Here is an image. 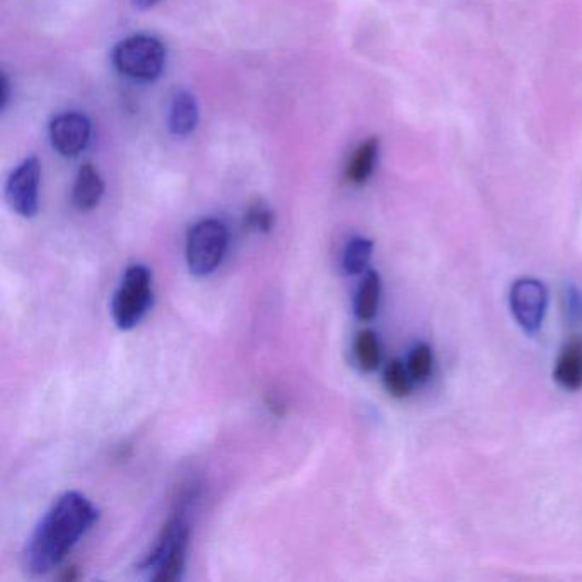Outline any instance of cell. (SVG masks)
I'll list each match as a JSON object with an SVG mask.
<instances>
[{
    "mask_svg": "<svg viewBox=\"0 0 582 582\" xmlns=\"http://www.w3.org/2000/svg\"><path fill=\"white\" fill-rule=\"evenodd\" d=\"M379 140L376 137L364 140L350 156L349 164L345 169V176L352 185H364L371 176L378 163Z\"/></svg>",
    "mask_w": 582,
    "mask_h": 582,
    "instance_id": "7c38bea8",
    "label": "cell"
},
{
    "mask_svg": "<svg viewBox=\"0 0 582 582\" xmlns=\"http://www.w3.org/2000/svg\"><path fill=\"white\" fill-rule=\"evenodd\" d=\"M373 250L374 245L371 239L362 238V236L350 239L349 245L345 248L344 262H342L345 274H362L366 270L367 263L371 262Z\"/></svg>",
    "mask_w": 582,
    "mask_h": 582,
    "instance_id": "9a60e30c",
    "label": "cell"
},
{
    "mask_svg": "<svg viewBox=\"0 0 582 582\" xmlns=\"http://www.w3.org/2000/svg\"><path fill=\"white\" fill-rule=\"evenodd\" d=\"M381 299V279L378 272L369 270L362 279L356 296V315L361 321H371L378 315Z\"/></svg>",
    "mask_w": 582,
    "mask_h": 582,
    "instance_id": "4fadbf2b",
    "label": "cell"
},
{
    "mask_svg": "<svg viewBox=\"0 0 582 582\" xmlns=\"http://www.w3.org/2000/svg\"><path fill=\"white\" fill-rule=\"evenodd\" d=\"M98 513L93 504L79 494L67 492L41 519L24 550L26 571L40 576L55 569L86 535Z\"/></svg>",
    "mask_w": 582,
    "mask_h": 582,
    "instance_id": "6da1fadb",
    "label": "cell"
},
{
    "mask_svg": "<svg viewBox=\"0 0 582 582\" xmlns=\"http://www.w3.org/2000/svg\"><path fill=\"white\" fill-rule=\"evenodd\" d=\"M111 59L123 76L134 81L151 82L163 74L166 48L154 36L135 35L120 41Z\"/></svg>",
    "mask_w": 582,
    "mask_h": 582,
    "instance_id": "3957f363",
    "label": "cell"
},
{
    "mask_svg": "<svg viewBox=\"0 0 582 582\" xmlns=\"http://www.w3.org/2000/svg\"><path fill=\"white\" fill-rule=\"evenodd\" d=\"M105 193V183L93 164H84L77 173L74 190H72V202L77 210L89 212L98 207Z\"/></svg>",
    "mask_w": 582,
    "mask_h": 582,
    "instance_id": "30bf717a",
    "label": "cell"
},
{
    "mask_svg": "<svg viewBox=\"0 0 582 582\" xmlns=\"http://www.w3.org/2000/svg\"><path fill=\"white\" fill-rule=\"evenodd\" d=\"M408 371L415 383H425L431 378L432 367H434V352L427 344L415 345L412 352L408 354Z\"/></svg>",
    "mask_w": 582,
    "mask_h": 582,
    "instance_id": "e0dca14e",
    "label": "cell"
},
{
    "mask_svg": "<svg viewBox=\"0 0 582 582\" xmlns=\"http://www.w3.org/2000/svg\"><path fill=\"white\" fill-rule=\"evenodd\" d=\"M565 301H567V309H569L571 320L582 321V294H579L576 287L567 289Z\"/></svg>",
    "mask_w": 582,
    "mask_h": 582,
    "instance_id": "d6986e66",
    "label": "cell"
},
{
    "mask_svg": "<svg viewBox=\"0 0 582 582\" xmlns=\"http://www.w3.org/2000/svg\"><path fill=\"white\" fill-rule=\"evenodd\" d=\"M354 354L362 371L366 373L376 371L381 364V345H379L378 335L371 330H362L354 342Z\"/></svg>",
    "mask_w": 582,
    "mask_h": 582,
    "instance_id": "5bb4252c",
    "label": "cell"
},
{
    "mask_svg": "<svg viewBox=\"0 0 582 582\" xmlns=\"http://www.w3.org/2000/svg\"><path fill=\"white\" fill-rule=\"evenodd\" d=\"M553 378L564 390L577 391L582 388V338H571L560 350L555 362Z\"/></svg>",
    "mask_w": 582,
    "mask_h": 582,
    "instance_id": "9c48e42d",
    "label": "cell"
},
{
    "mask_svg": "<svg viewBox=\"0 0 582 582\" xmlns=\"http://www.w3.org/2000/svg\"><path fill=\"white\" fill-rule=\"evenodd\" d=\"M190 528L187 521L176 516L164 526L151 552L140 562V569L149 572L152 581L173 582L181 579L187 560Z\"/></svg>",
    "mask_w": 582,
    "mask_h": 582,
    "instance_id": "7a4b0ae2",
    "label": "cell"
},
{
    "mask_svg": "<svg viewBox=\"0 0 582 582\" xmlns=\"http://www.w3.org/2000/svg\"><path fill=\"white\" fill-rule=\"evenodd\" d=\"M385 386L388 393L395 398H407L412 393L414 379L410 376L408 367L402 361H390L385 367Z\"/></svg>",
    "mask_w": 582,
    "mask_h": 582,
    "instance_id": "2e32d148",
    "label": "cell"
},
{
    "mask_svg": "<svg viewBox=\"0 0 582 582\" xmlns=\"http://www.w3.org/2000/svg\"><path fill=\"white\" fill-rule=\"evenodd\" d=\"M198 123V105L192 93L178 91L169 108V130L178 137L192 134Z\"/></svg>",
    "mask_w": 582,
    "mask_h": 582,
    "instance_id": "8fae6325",
    "label": "cell"
},
{
    "mask_svg": "<svg viewBox=\"0 0 582 582\" xmlns=\"http://www.w3.org/2000/svg\"><path fill=\"white\" fill-rule=\"evenodd\" d=\"M2 88H4V91H2V108H6L7 101H9V81H7L6 76H2Z\"/></svg>",
    "mask_w": 582,
    "mask_h": 582,
    "instance_id": "ffe728a7",
    "label": "cell"
},
{
    "mask_svg": "<svg viewBox=\"0 0 582 582\" xmlns=\"http://www.w3.org/2000/svg\"><path fill=\"white\" fill-rule=\"evenodd\" d=\"M514 318L524 332L536 333L547 315L548 291L542 280L523 277L514 282L509 292Z\"/></svg>",
    "mask_w": 582,
    "mask_h": 582,
    "instance_id": "8992f818",
    "label": "cell"
},
{
    "mask_svg": "<svg viewBox=\"0 0 582 582\" xmlns=\"http://www.w3.org/2000/svg\"><path fill=\"white\" fill-rule=\"evenodd\" d=\"M91 139V123L81 113H62L50 123V140L64 158H77Z\"/></svg>",
    "mask_w": 582,
    "mask_h": 582,
    "instance_id": "ba28073f",
    "label": "cell"
},
{
    "mask_svg": "<svg viewBox=\"0 0 582 582\" xmlns=\"http://www.w3.org/2000/svg\"><path fill=\"white\" fill-rule=\"evenodd\" d=\"M152 299V275L144 265H132L123 275L122 284L111 303L113 320L120 330H132L149 309Z\"/></svg>",
    "mask_w": 582,
    "mask_h": 582,
    "instance_id": "277c9868",
    "label": "cell"
},
{
    "mask_svg": "<svg viewBox=\"0 0 582 582\" xmlns=\"http://www.w3.org/2000/svg\"><path fill=\"white\" fill-rule=\"evenodd\" d=\"M246 226L255 231H262L268 233L274 227L275 216L272 209L267 204H263L258 200L257 204L251 205L248 212H246Z\"/></svg>",
    "mask_w": 582,
    "mask_h": 582,
    "instance_id": "ac0fdd59",
    "label": "cell"
},
{
    "mask_svg": "<svg viewBox=\"0 0 582 582\" xmlns=\"http://www.w3.org/2000/svg\"><path fill=\"white\" fill-rule=\"evenodd\" d=\"M229 233L217 219H205L190 229L187 238V263L197 277L212 274L226 255Z\"/></svg>",
    "mask_w": 582,
    "mask_h": 582,
    "instance_id": "5b68a950",
    "label": "cell"
},
{
    "mask_svg": "<svg viewBox=\"0 0 582 582\" xmlns=\"http://www.w3.org/2000/svg\"><path fill=\"white\" fill-rule=\"evenodd\" d=\"M41 164L38 158L24 159L12 171L6 185L7 204L18 216H36L38 212V190H40Z\"/></svg>",
    "mask_w": 582,
    "mask_h": 582,
    "instance_id": "52a82bcc",
    "label": "cell"
},
{
    "mask_svg": "<svg viewBox=\"0 0 582 582\" xmlns=\"http://www.w3.org/2000/svg\"><path fill=\"white\" fill-rule=\"evenodd\" d=\"M161 0H134L135 6L139 9H149V7L156 6Z\"/></svg>",
    "mask_w": 582,
    "mask_h": 582,
    "instance_id": "44dd1931",
    "label": "cell"
}]
</instances>
